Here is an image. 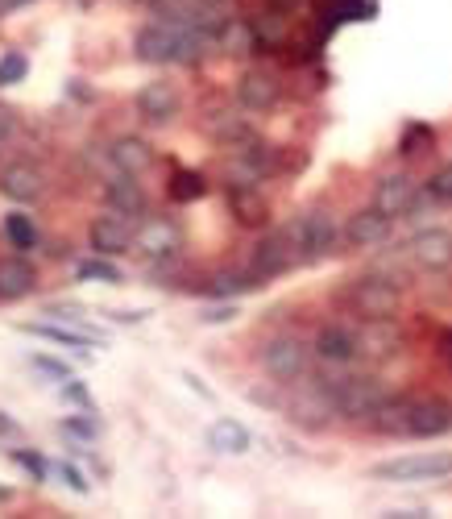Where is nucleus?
Segmentation results:
<instances>
[{
	"instance_id": "1",
	"label": "nucleus",
	"mask_w": 452,
	"mask_h": 519,
	"mask_svg": "<svg viewBox=\"0 0 452 519\" xmlns=\"http://www.w3.org/2000/svg\"><path fill=\"white\" fill-rule=\"evenodd\" d=\"M208 46H216L212 34L195 30L187 21H171V17L141 25L133 38V54L141 63H200Z\"/></svg>"
},
{
	"instance_id": "2",
	"label": "nucleus",
	"mask_w": 452,
	"mask_h": 519,
	"mask_svg": "<svg viewBox=\"0 0 452 519\" xmlns=\"http://www.w3.org/2000/svg\"><path fill=\"white\" fill-rule=\"evenodd\" d=\"M341 304L361 316V320H394L403 308V287L394 275H382V270H374V275H361V279H349L345 291H341Z\"/></svg>"
},
{
	"instance_id": "3",
	"label": "nucleus",
	"mask_w": 452,
	"mask_h": 519,
	"mask_svg": "<svg viewBox=\"0 0 452 519\" xmlns=\"http://www.w3.org/2000/svg\"><path fill=\"white\" fill-rule=\"evenodd\" d=\"M320 382L328 387L341 420H370L382 407V399L390 395L378 374H345V378H320Z\"/></svg>"
},
{
	"instance_id": "4",
	"label": "nucleus",
	"mask_w": 452,
	"mask_h": 519,
	"mask_svg": "<svg viewBox=\"0 0 452 519\" xmlns=\"http://www.w3.org/2000/svg\"><path fill=\"white\" fill-rule=\"evenodd\" d=\"M312 358H316V349L299 341V337H270L262 349H258V366L266 370V378L274 382H299L307 378V370H312Z\"/></svg>"
},
{
	"instance_id": "5",
	"label": "nucleus",
	"mask_w": 452,
	"mask_h": 519,
	"mask_svg": "<svg viewBox=\"0 0 452 519\" xmlns=\"http://www.w3.org/2000/svg\"><path fill=\"white\" fill-rule=\"evenodd\" d=\"M378 482H440L452 478V453H407L378 461L370 470Z\"/></svg>"
},
{
	"instance_id": "6",
	"label": "nucleus",
	"mask_w": 452,
	"mask_h": 519,
	"mask_svg": "<svg viewBox=\"0 0 452 519\" xmlns=\"http://www.w3.org/2000/svg\"><path fill=\"white\" fill-rule=\"evenodd\" d=\"M287 233H291V241H295V250H299V258L303 262H316V258H324V254H332L336 250V221L324 212V208H312V212H299L295 221H287Z\"/></svg>"
},
{
	"instance_id": "7",
	"label": "nucleus",
	"mask_w": 452,
	"mask_h": 519,
	"mask_svg": "<svg viewBox=\"0 0 452 519\" xmlns=\"http://www.w3.org/2000/svg\"><path fill=\"white\" fill-rule=\"evenodd\" d=\"M299 262H303V258H299V250H295V241H291L287 225H282V229H274L270 237H262L258 245H253L249 270L266 283V279H278V275H287V270H295Z\"/></svg>"
},
{
	"instance_id": "8",
	"label": "nucleus",
	"mask_w": 452,
	"mask_h": 519,
	"mask_svg": "<svg viewBox=\"0 0 452 519\" xmlns=\"http://www.w3.org/2000/svg\"><path fill=\"white\" fill-rule=\"evenodd\" d=\"M133 245L146 262H171L183 250V229H179V221H171V216H146V221L137 225Z\"/></svg>"
},
{
	"instance_id": "9",
	"label": "nucleus",
	"mask_w": 452,
	"mask_h": 519,
	"mask_svg": "<svg viewBox=\"0 0 452 519\" xmlns=\"http://www.w3.org/2000/svg\"><path fill=\"white\" fill-rule=\"evenodd\" d=\"M403 258H407V266L428 270V275H436V270H448V266H452V233H448V229H419V233L403 245Z\"/></svg>"
},
{
	"instance_id": "10",
	"label": "nucleus",
	"mask_w": 452,
	"mask_h": 519,
	"mask_svg": "<svg viewBox=\"0 0 452 519\" xmlns=\"http://www.w3.org/2000/svg\"><path fill=\"white\" fill-rule=\"evenodd\" d=\"M287 416L299 424V428H307V432H320V428H328V420L336 416V407H332V395H328V387L320 378H312L307 387L287 403Z\"/></svg>"
},
{
	"instance_id": "11",
	"label": "nucleus",
	"mask_w": 452,
	"mask_h": 519,
	"mask_svg": "<svg viewBox=\"0 0 452 519\" xmlns=\"http://www.w3.org/2000/svg\"><path fill=\"white\" fill-rule=\"evenodd\" d=\"M419 204V183L403 171H394V175H382L374 183V208L386 212L390 221H399V216H411Z\"/></svg>"
},
{
	"instance_id": "12",
	"label": "nucleus",
	"mask_w": 452,
	"mask_h": 519,
	"mask_svg": "<svg viewBox=\"0 0 452 519\" xmlns=\"http://www.w3.org/2000/svg\"><path fill=\"white\" fill-rule=\"evenodd\" d=\"M133 237H137V229H133V216H125V212H117V208H112L108 216H96L92 229H88L92 250H96V254H104V258H112V254H125L129 245H133Z\"/></svg>"
},
{
	"instance_id": "13",
	"label": "nucleus",
	"mask_w": 452,
	"mask_h": 519,
	"mask_svg": "<svg viewBox=\"0 0 452 519\" xmlns=\"http://www.w3.org/2000/svg\"><path fill=\"white\" fill-rule=\"evenodd\" d=\"M312 349H316V358L324 366H336V370H345V366H353L361 358L357 333L345 329V324H324V329L316 333V341H312Z\"/></svg>"
},
{
	"instance_id": "14",
	"label": "nucleus",
	"mask_w": 452,
	"mask_h": 519,
	"mask_svg": "<svg viewBox=\"0 0 452 519\" xmlns=\"http://www.w3.org/2000/svg\"><path fill=\"white\" fill-rule=\"evenodd\" d=\"M0 191H5L9 200H17V204H30L46 191V175H42V167H34V162L13 158V162L0 167Z\"/></svg>"
},
{
	"instance_id": "15",
	"label": "nucleus",
	"mask_w": 452,
	"mask_h": 519,
	"mask_svg": "<svg viewBox=\"0 0 452 519\" xmlns=\"http://www.w3.org/2000/svg\"><path fill=\"white\" fill-rule=\"evenodd\" d=\"M179 108H183V96L175 84H166V79H154V84H146L137 92V113L146 117L150 125H166V121H175L179 117Z\"/></svg>"
},
{
	"instance_id": "16",
	"label": "nucleus",
	"mask_w": 452,
	"mask_h": 519,
	"mask_svg": "<svg viewBox=\"0 0 452 519\" xmlns=\"http://www.w3.org/2000/svg\"><path fill=\"white\" fill-rule=\"evenodd\" d=\"M390 229H394V221H390L386 212H378V208L370 204V208H361V212L349 216L345 241L353 245V250H378V245L390 237Z\"/></svg>"
},
{
	"instance_id": "17",
	"label": "nucleus",
	"mask_w": 452,
	"mask_h": 519,
	"mask_svg": "<svg viewBox=\"0 0 452 519\" xmlns=\"http://www.w3.org/2000/svg\"><path fill=\"white\" fill-rule=\"evenodd\" d=\"M452 432V403L432 395V399H415L411 407V436L415 441H436V436Z\"/></svg>"
},
{
	"instance_id": "18",
	"label": "nucleus",
	"mask_w": 452,
	"mask_h": 519,
	"mask_svg": "<svg viewBox=\"0 0 452 519\" xmlns=\"http://www.w3.org/2000/svg\"><path fill=\"white\" fill-rule=\"evenodd\" d=\"M403 345L399 329H394V320H361V329H357V349H361V358H370V362H386L394 358Z\"/></svg>"
},
{
	"instance_id": "19",
	"label": "nucleus",
	"mask_w": 452,
	"mask_h": 519,
	"mask_svg": "<svg viewBox=\"0 0 452 519\" xmlns=\"http://www.w3.org/2000/svg\"><path fill=\"white\" fill-rule=\"evenodd\" d=\"M278 96H282V88L270 71H245L237 79V104L245 108V113H270V108L278 104Z\"/></svg>"
},
{
	"instance_id": "20",
	"label": "nucleus",
	"mask_w": 452,
	"mask_h": 519,
	"mask_svg": "<svg viewBox=\"0 0 452 519\" xmlns=\"http://www.w3.org/2000/svg\"><path fill=\"white\" fill-rule=\"evenodd\" d=\"M141 175H112L108 179V187H104V200H108V208H117V212H125V216H146V208H150V196H146V187L137 183Z\"/></svg>"
},
{
	"instance_id": "21",
	"label": "nucleus",
	"mask_w": 452,
	"mask_h": 519,
	"mask_svg": "<svg viewBox=\"0 0 452 519\" xmlns=\"http://www.w3.org/2000/svg\"><path fill=\"white\" fill-rule=\"evenodd\" d=\"M108 162L121 175H146L154 167V146L146 138H117L108 146Z\"/></svg>"
},
{
	"instance_id": "22",
	"label": "nucleus",
	"mask_w": 452,
	"mask_h": 519,
	"mask_svg": "<svg viewBox=\"0 0 452 519\" xmlns=\"http://www.w3.org/2000/svg\"><path fill=\"white\" fill-rule=\"evenodd\" d=\"M21 333H30V337H42V341H54V345H67V349H75L83 362H88V349L92 345H100V337L96 333H88V329H63V324H38V320H25V324H17Z\"/></svg>"
},
{
	"instance_id": "23",
	"label": "nucleus",
	"mask_w": 452,
	"mask_h": 519,
	"mask_svg": "<svg viewBox=\"0 0 452 519\" xmlns=\"http://www.w3.org/2000/svg\"><path fill=\"white\" fill-rule=\"evenodd\" d=\"M411 407H415V399H407V395H386L382 407L370 416L374 432H382V436H411Z\"/></svg>"
},
{
	"instance_id": "24",
	"label": "nucleus",
	"mask_w": 452,
	"mask_h": 519,
	"mask_svg": "<svg viewBox=\"0 0 452 519\" xmlns=\"http://www.w3.org/2000/svg\"><path fill=\"white\" fill-rule=\"evenodd\" d=\"M38 287V270L25 258H5L0 262V299L13 304V299H25Z\"/></svg>"
},
{
	"instance_id": "25",
	"label": "nucleus",
	"mask_w": 452,
	"mask_h": 519,
	"mask_svg": "<svg viewBox=\"0 0 452 519\" xmlns=\"http://www.w3.org/2000/svg\"><path fill=\"white\" fill-rule=\"evenodd\" d=\"M249 445H253V436L241 420L220 416V420L208 424V449L212 453H249Z\"/></svg>"
},
{
	"instance_id": "26",
	"label": "nucleus",
	"mask_w": 452,
	"mask_h": 519,
	"mask_svg": "<svg viewBox=\"0 0 452 519\" xmlns=\"http://www.w3.org/2000/svg\"><path fill=\"white\" fill-rule=\"evenodd\" d=\"M208 133L224 146V150H237V146H249L258 133H253V125L237 113H212L208 117Z\"/></svg>"
},
{
	"instance_id": "27",
	"label": "nucleus",
	"mask_w": 452,
	"mask_h": 519,
	"mask_svg": "<svg viewBox=\"0 0 452 519\" xmlns=\"http://www.w3.org/2000/svg\"><path fill=\"white\" fill-rule=\"evenodd\" d=\"M258 287H262V279L253 275V270H220V275L208 283V295L212 299H237V295H249Z\"/></svg>"
},
{
	"instance_id": "28",
	"label": "nucleus",
	"mask_w": 452,
	"mask_h": 519,
	"mask_svg": "<svg viewBox=\"0 0 452 519\" xmlns=\"http://www.w3.org/2000/svg\"><path fill=\"white\" fill-rule=\"evenodd\" d=\"M229 208L241 225H266V216H270L266 200L253 187H229Z\"/></svg>"
},
{
	"instance_id": "29",
	"label": "nucleus",
	"mask_w": 452,
	"mask_h": 519,
	"mask_svg": "<svg viewBox=\"0 0 452 519\" xmlns=\"http://www.w3.org/2000/svg\"><path fill=\"white\" fill-rule=\"evenodd\" d=\"M216 50H224V54H253V50H262V46H258L253 25H249L245 17H233V21L216 34Z\"/></svg>"
},
{
	"instance_id": "30",
	"label": "nucleus",
	"mask_w": 452,
	"mask_h": 519,
	"mask_svg": "<svg viewBox=\"0 0 452 519\" xmlns=\"http://www.w3.org/2000/svg\"><path fill=\"white\" fill-rule=\"evenodd\" d=\"M249 25H253V34H258V46L266 50H274V46H282V42H287V13H282V9H262L258 17H249Z\"/></svg>"
},
{
	"instance_id": "31",
	"label": "nucleus",
	"mask_w": 452,
	"mask_h": 519,
	"mask_svg": "<svg viewBox=\"0 0 452 519\" xmlns=\"http://www.w3.org/2000/svg\"><path fill=\"white\" fill-rule=\"evenodd\" d=\"M0 229H5V237H9V245H13V250H34V245H38V229H34V221H30V216H25V212H9L5 216V225H0Z\"/></svg>"
},
{
	"instance_id": "32",
	"label": "nucleus",
	"mask_w": 452,
	"mask_h": 519,
	"mask_svg": "<svg viewBox=\"0 0 452 519\" xmlns=\"http://www.w3.org/2000/svg\"><path fill=\"white\" fill-rule=\"evenodd\" d=\"M79 283H125V270L121 266H112L104 254L100 258H92V262H79Z\"/></svg>"
},
{
	"instance_id": "33",
	"label": "nucleus",
	"mask_w": 452,
	"mask_h": 519,
	"mask_svg": "<svg viewBox=\"0 0 452 519\" xmlns=\"http://www.w3.org/2000/svg\"><path fill=\"white\" fill-rule=\"evenodd\" d=\"M204 191H208V183H204V175H195V171H179V175L171 179V200H175V204L200 200Z\"/></svg>"
},
{
	"instance_id": "34",
	"label": "nucleus",
	"mask_w": 452,
	"mask_h": 519,
	"mask_svg": "<svg viewBox=\"0 0 452 519\" xmlns=\"http://www.w3.org/2000/svg\"><path fill=\"white\" fill-rule=\"evenodd\" d=\"M25 75H30V59H25L21 50H5V54H0V88L21 84Z\"/></svg>"
},
{
	"instance_id": "35",
	"label": "nucleus",
	"mask_w": 452,
	"mask_h": 519,
	"mask_svg": "<svg viewBox=\"0 0 452 519\" xmlns=\"http://www.w3.org/2000/svg\"><path fill=\"white\" fill-rule=\"evenodd\" d=\"M432 142H436V133H432L428 125H411V129L403 133V146H399V154H407V158H415V154H428V150H432Z\"/></svg>"
},
{
	"instance_id": "36",
	"label": "nucleus",
	"mask_w": 452,
	"mask_h": 519,
	"mask_svg": "<svg viewBox=\"0 0 452 519\" xmlns=\"http://www.w3.org/2000/svg\"><path fill=\"white\" fill-rule=\"evenodd\" d=\"M59 428H63V436H71V441H83V445H92L96 436H100V424L88 420V416H67Z\"/></svg>"
},
{
	"instance_id": "37",
	"label": "nucleus",
	"mask_w": 452,
	"mask_h": 519,
	"mask_svg": "<svg viewBox=\"0 0 452 519\" xmlns=\"http://www.w3.org/2000/svg\"><path fill=\"white\" fill-rule=\"evenodd\" d=\"M13 461H17V466H21L25 474H30L34 482H46V478H50L46 457H42V453H34V449H13Z\"/></svg>"
},
{
	"instance_id": "38",
	"label": "nucleus",
	"mask_w": 452,
	"mask_h": 519,
	"mask_svg": "<svg viewBox=\"0 0 452 519\" xmlns=\"http://www.w3.org/2000/svg\"><path fill=\"white\" fill-rule=\"evenodd\" d=\"M423 187H428V200L432 204H452V162H448V167H440Z\"/></svg>"
},
{
	"instance_id": "39",
	"label": "nucleus",
	"mask_w": 452,
	"mask_h": 519,
	"mask_svg": "<svg viewBox=\"0 0 452 519\" xmlns=\"http://www.w3.org/2000/svg\"><path fill=\"white\" fill-rule=\"evenodd\" d=\"M30 366H34V370H42V374H46V378H54V382H67V378H71V366H63L59 358H50V353H34Z\"/></svg>"
},
{
	"instance_id": "40",
	"label": "nucleus",
	"mask_w": 452,
	"mask_h": 519,
	"mask_svg": "<svg viewBox=\"0 0 452 519\" xmlns=\"http://www.w3.org/2000/svg\"><path fill=\"white\" fill-rule=\"evenodd\" d=\"M59 395L67 399V403H75V407H83V412H92V395H88V387L83 382H75V378H67L63 387H59Z\"/></svg>"
},
{
	"instance_id": "41",
	"label": "nucleus",
	"mask_w": 452,
	"mask_h": 519,
	"mask_svg": "<svg viewBox=\"0 0 452 519\" xmlns=\"http://www.w3.org/2000/svg\"><path fill=\"white\" fill-rule=\"evenodd\" d=\"M83 304H75V299H59V304H46V316H54V320H71V324H79L83 320Z\"/></svg>"
},
{
	"instance_id": "42",
	"label": "nucleus",
	"mask_w": 452,
	"mask_h": 519,
	"mask_svg": "<svg viewBox=\"0 0 452 519\" xmlns=\"http://www.w3.org/2000/svg\"><path fill=\"white\" fill-rule=\"evenodd\" d=\"M54 474H59V478L75 490V495H88V490H92V486H88V478H83V470H79V466H71V461H63V466H54Z\"/></svg>"
},
{
	"instance_id": "43",
	"label": "nucleus",
	"mask_w": 452,
	"mask_h": 519,
	"mask_svg": "<svg viewBox=\"0 0 452 519\" xmlns=\"http://www.w3.org/2000/svg\"><path fill=\"white\" fill-rule=\"evenodd\" d=\"M233 316H237V304H233V299H220V304H212V308L200 312L204 324H229Z\"/></svg>"
},
{
	"instance_id": "44",
	"label": "nucleus",
	"mask_w": 452,
	"mask_h": 519,
	"mask_svg": "<svg viewBox=\"0 0 452 519\" xmlns=\"http://www.w3.org/2000/svg\"><path fill=\"white\" fill-rule=\"evenodd\" d=\"M13 129H17V117L9 113V108H0V150L9 146V138H13Z\"/></svg>"
},
{
	"instance_id": "45",
	"label": "nucleus",
	"mask_w": 452,
	"mask_h": 519,
	"mask_svg": "<svg viewBox=\"0 0 452 519\" xmlns=\"http://www.w3.org/2000/svg\"><path fill=\"white\" fill-rule=\"evenodd\" d=\"M104 316H112L117 324H141V320H146L150 312H104Z\"/></svg>"
},
{
	"instance_id": "46",
	"label": "nucleus",
	"mask_w": 452,
	"mask_h": 519,
	"mask_svg": "<svg viewBox=\"0 0 452 519\" xmlns=\"http://www.w3.org/2000/svg\"><path fill=\"white\" fill-rule=\"evenodd\" d=\"M0 436H13V441L21 436V428H17V424H13V420H9L5 412H0Z\"/></svg>"
},
{
	"instance_id": "47",
	"label": "nucleus",
	"mask_w": 452,
	"mask_h": 519,
	"mask_svg": "<svg viewBox=\"0 0 452 519\" xmlns=\"http://www.w3.org/2000/svg\"><path fill=\"white\" fill-rule=\"evenodd\" d=\"M440 353H444V362L452 366V329H444V333H440Z\"/></svg>"
},
{
	"instance_id": "48",
	"label": "nucleus",
	"mask_w": 452,
	"mask_h": 519,
	"mask_svg": "<svg viewBox=\"0 0 452 519\" xmlns=\"http://www.w3.org/2000/svg\"><path fill=\"white\" fill-rule=\"evenodd\" d=\"M270 5H274V9H282V13H291V9H299V5H303V0H270Z\"/></svg>"
},
{
	"instance_id": "49",
	"label": "nucleus",
	"mask_w": 452,
	"mask_h": 519,
	"mask_svg": "<svg viewBox=\"0 0 452 519\" xmlns=\"http://www.w3.org/2000/svg\"><path fill=\"white\" fill-rule=\"evenodd\" d=\"M21 5H30V0H0V13H13V9H21Z\"/></svg>"
},
{
	"instance_id": "50",
	"label": "nucleus",
	"mask_w": 452,
	"mask_h": 519,
	"mask_svg": "<svg viewBox=\"0 0 452 519\" xmlns=\"http://www.w3.org/2000/svg\"><path fill=\"white\" fill-rule=\"evenodd\" d=\"M200 5H212V9H233V0H200Z\"/></svg>"
},
{
	"instance_id": "51",
	"label": "nucleus",
	"mask_w": 452,
	"mask_h": 519,
	"mask_svg": "<svg viewBox=\"0 0 452 519\" xmlns=\"http://www.w3.org/2000/svg\"><path fill=\"white\" fill-rule=\"evenodd\" d=\"M9 499H13V490H9V486H0V503H9Z\"/></svg>"
},
{
	"instance_id": "52",
	"label": "nucleus",
	"mask_w": 452,
	"mask_h": 519,
	"mask_svg": "<svg viewBox=\"0 0 452 519\" xmlns=\"http://www.w3.org/2000/svg\"><path fill=\"white\" fill-rule=\"evenodd\" d=\"M137 5H150V9H154V5H158V0H137Z\"/></svg>"
}]
</instances>
